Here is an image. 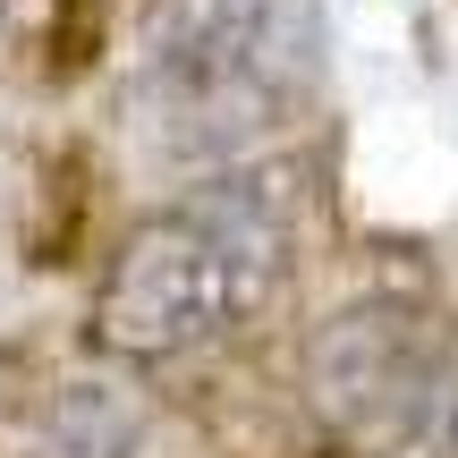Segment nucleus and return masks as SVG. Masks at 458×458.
<instances>
[{
	"instance_id": "1",
	"label": "nucleus",
	"mask_w": 458,
	"mask_h": 458,
	"mask_svg": "<svg viewBox=\"0 0 458 458\" xmlns=\"http://www.w3.org/2000/svg\"><path fill=\"white\" fill-rule=\"evenodd\" d=\"M297 246V187L289 170H238L213 179L196 204L153 213L111 255L94 289V340L111 357L162 365L187 348L238 331L263 297L280 289Z\"/></svg>"
},
{
	"instance_id": "2",
	"label": "nucleus",
	"mask_w": 458,
	"mask_h": 458,
	"mask_svg": "<svg viewBox=\"0 0 458 458\" xmlns=\"http://www.w3.org/2000/svg\"><path fill=\"white\" fill-rule=\"evenodd\" d=\"M306 391L348 442H399L442 391V348L399 306H348L306 348Z\"/></svg>"
}]
</instances>
